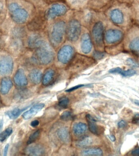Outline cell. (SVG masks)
Wrapping results in <instances>:
<instances>
[{"label": "cell", "instance_id": "obj_1", "mask_svg": "<svg viewBox=\"0 0 139 156\" xmlns=\"http://www.w3.org/2000/svg\"><path fill=\"white\" fill-rule=\"evenodd\" d=\"M35 48V56L34 58L35 62L47 65L53 60L54 56L53 50L46 41L42 40H40Z\"/></svg>", "mask_w": 139, "mask_h": 156}, {"label": "cell", "instance_id": "obj_2", "mask_svg": "<svg viewBox=\"0 0 139 156\" xmlns=\"http://www.w3.org/2000/svg\"><path fill=\"white\" fill-rule=\"evenodd\" d=\"M9 11L11 18L18 24L25 23L29 16L27 11L16 3L11 4L9 6Z\"/></svg>", "mask_w": 139, "mask_h": 156}, {"label": "cell", "instance_id": "obj_3", "mask_svg": "<svg viewBox=\"0 0 139 156\" xmlns=\"http://www.w3.org/2000/svg\"><path fill=\"white\" fill-rule=\"evenodd\" d=\"M66 30V27L64 22H57L54 25L50 35V39L52 44L57 46L62 43Z\"/></svg>", "mask_w": 139, "mask_h": 156}, {"label": "cell", "instance_id": "obj_4", "mask_svg": "<svg viewBox=\"0 0 139 156\" xmlns=\"http://www.w3.org/2000/svg\"><path fill=\"white\" fill-rule=\"evenodd\" d=\"M66 29L68 40L71 41H77L81 32V25L80 23L76 20H73L69 22Z\"/></svg>", "mask_w": 139, "mask_h": 156}, {"label": "cell", "instance_id": "obj_5", "mask_svg": "<svg viewBox=\"0 0 139 156\" xmlns=\"http://www.w3.org/2000/svg\"><path fill=\"white\" fill-rule=\"evenodd\" d=\"M13 60L10 56H4L0 58V75H9L13 71Z\"/></svg>", "mask_w": 139, "mask_h": 156}, {"label": "cell", "instance_id": "obj_6", "mask_svg": "<svg viewBox=\"0 0 139 156\" xmlns=\"http://www.w3.org/2000/svg\"><path fill=\"white\" fill-rule=\"evenodd\" d=\"M74 50L70 45H65L59 51L57 58L61 63L66 64L68 63L73 58Z\"/></svg>", "mask_w": 139, "mask_h": 156}, {"label": "cell", "instance_id": "obj_7", "mask_svg": "<svg viewBox=\"0 0 139 156\" xmlns=\"http://www.w3.org/2000/svg\"><path fill=\"white\" fill-rule=\"evenodd\" d=\"M66 6L60 4H55L51 6L46 13V18L52 19L57 17L63 16L67 12Z\"/></svg>", "mask_w": 139, "mask_h": 156}, {"label": "cell", "instance_id": "obj_8", "mask_svg": "<svg viewBox=\"0 0 139 156\" xmlns=\"http://www.w3.org/2000/svg\"><path fill=\"white\" fill-rule=\"evenodd\" d=\"M92 35L95 43L101 46L103 42L104 26L101 22L96 23L92 29Z\"/></svg>", "mask_w": 139, "mask_h": 156}, {"label": "cell", "instance_id": "obj_9", "mask_svg": "<svg viewBox=\"0 0 139 156\" xmlns=\"http://www.w3.org/2000/svg\"><path fill=\"white\" fill-rule=\"evenodd\" d=\"M123 33L117 29H110L105 34L106 41L107 43H114L119 41L123 37Z\"/></svg>", "mask_w": 139, "mask_h": 156}, {"label": "cell", "instance_id": "obj_10", "mask_svg": "<svg viewBox=\"0 0 139 156\" xmlns=\"http://www.w3.org/2000/svg\"><path fill=\"white\" fill-rule=\"evenodd\" d=\"M92 45L91 38L87 34H85L81 37L80 48L82 52L85 54L90 53L92 49Z\"/></svg>", "mask_w": 139, "mask_h": 156}, {"label": "cell", "instance_id": "obj_11", "mask_svg": "<svg viewBox=\"0 0 139 156\" xmlns=\"http://www.w3.org/2000/svg\"><path fill=\"white\" fill-rule=\"evenodd\" d=\"M24 152L25 154L29 156H43L45 153V150L41 145H33L27 147Z\"/></svg>", "mask_w": 139, "mask_h": 156}, {"label": "cell", "instance_id": "obj_12", "mask_svg": "<svg viewBox=\"0 0 139 156\" xmlns=\"http://www.w3.org/2000/svg\"><path fill=\"white\" fill-rule=\"evenodd\" d=\"M13 80L15 83L19 87H24L28 84V80L24 70L20 69L16 73Z\"/></svg>", "mask_w": 139, "mask_h": 156}, {"label": "cell", "instance_id": "obj_13", "mask_svg": "<svg viewBox=\"0 0 139 156\" xmlns=\"http://www.w3.org/2000/svg\"><path fill=\"white\" fill-rule=\"evenodd\" d=\"M45 106V105L43 103L35 105L32 107L29 110L27 111L25 113H23L22 117L26 120L30 119L44 108Z\"/></svg>", "mask_w": 139, "mask_h": 156}, {"label": "cell", "instance_id": "obj_14", "mask_svg": "<svg viewBox=\"0 0 139 156\" xmlns=\"http://www.w3.org/2000/svg\"><path fill=\"white\" fill-rule=\"evenodd\" d=\"M86 118L90 131L95 135H99L101 134V130H100L99 126L95 123L96 120L90 114L87 115Z\"/></svg>", "mask_w": 139, "mask_h": 156}, {"label": "cell", "instance_id": "obj_15", "mask_svg": "<svg viewBox=\"0 0 139 156\" xmlns=\"http://www.w3.org/2000/svg\"><path fill=\"white\" fill-rule=\"evenodd\" d=\"M13 87V83L9 77H4L0 84V91L3 95L7 94Z\"/></svg>", "mask_w": 139, "mask_h": 156}, {"label": "cell", "instance_id": "obj_16", "mask_svg": "<svg viewBox=\"0 0 139 156\" xmlns=\"http://www.w3.org/2000/svg\"><path fill=\"white\" fill-rule=\"evenodd\" d=\"M42 73L38 69H33L29 73V80L33 84L37 85L40 83L42 79Z\"/></svg>", "mask_w": 139, "mask_h": 156}, {"label": "cell", "instance_id": "obj_17", "mask_svg": "<svg viewBox=\"0 0 139 156\" xmlns=\"http://www.w3.org/2000/svg\"><path fill=\"white\" fill-rule=\"evenodd\" d=\"M57 135L59 138L64 143H68L70 140V135L68 128L63 127L60 128L57 131Z\"/></svg>", "mask_w": 139, "mask_h": 156}, {"label": "cell", "instance_id": "obj_18", "mask_svg": "<svg viewBox=\"0 0 139 156\" xmlns=\"http://www.w3.org/2000/svg\"><path fill=\"white\" fill-rule=\"evenodd\" d=\"M110 18L113 23L117 24H121L123 21V14L119 9H113L111 11Z\"/></svg>", "mask_w": 139, "mask_h": 156}, {"label": "cell", "instance_id": "obj_19", "mask_svg": "<svg viewBox=\"0 0 139 156\" xmlns=\"http://www.w3.org/2000/svg\"><path fill=\"white\" fill-rule=\"evenodd\" d=\"M87 130V126L85 123H76L73 126V131L76 136H79L85 133Z\"/></svg>", "mask_w": 139, "mask_h": 156}, {"label": "cell", "instance_id": "obj_20", "mask_svg": "<svg viewBox=\"0 0 139 156\" xmlns=\"http://www.w3.org/2000/svg\"><path fill=\"white\" fill-rule=\"evenodd\" d=\"M83 156H101L102 155V151L101 149L92 148L84 150L81 152Z\"/></svg>", "mask_w": 139, "mask_h": 156}, {"label": "cell", "instance_id": "obj_21", "mask_svg": "<svg viewBox=\"0 0 139 156\" xmlns=\"http://www.w3.org/2000/svg\"><path fill=\"white\" fill-rule=\"evenodd\" d=\"M29 107H25V108H21V109L18 108H14L12 110L6 112L5 114L8 116L10 119H16L18 118L22 112L26 110Z\"/></svg>", "mask_w": 139, "mask_h": 156}, {"label": "cell", "instance_id": "obj_22", "mask_svg": "<svg viewBox=\"0 0 139 156\" xmlns=\"http://www.w3.org/2000/svg\"><path fill=\"white\" fill-rule=\"evenodd\" d=\"M93 140L90 136H85L81 140L77 141L76 146L79 147H87L92 144Z\"/></svg>", "mask_w": 139, "mask_h": 156}, {"label": "cell", "instance_id": "obj_23", "mask_svg": "<svg viewBox=\"0 0 139 156\" xmlns=\"http://www.w3.org/2000/svg\"><path fill=\"white\" fill-rule=\"evenodd\" d=\"M55 72L52 69H50L46 72L42 78L43 85L47 86L49 85L53 80Z\"/></svg>", "mask_w": 139, "mask_h": 156}, {"label": "cell", "instance_id": "obj_24", "mask_svg": "<svg viewBox=\"0 0 139 156\" xmlns=\"http://www.w3.org/2000/svg\"><path fill=\"white\" fill-rule=\"evenodd\" d=\"M129 48L134 54L139 56V37L135 38L130 42Z\"/></svg>", "mask_w": 139, "mask_h": 156}, {"label": "cell", "instance_id": "obj_25", "mask_svg": "<svg viewBox=\"0 0 139 156\" xmlns=\"http://www.w3.org/2000/svg\"><path fill=\"white\" fill-rule=\"evenodd\" d=\"M41 40V38L38 35H33L30 36L28 40V45L31 48H35L37 45Z\"/></svg>", "mask_w": 139, "mask_h": 156}, {"label": "cell", "instance_id": "obj_26", "mask_svg": "<svg viewBox=\"0 0 139 156\" xmlns=\"http://www.w3.org/2000/svg\"><path fill=\"white\" fill-rule=\"evenodd\" d=\"M13 132L12 128H8L0 134V142H3L7 140Z\"/></svg>", "mask_w": 139, "mask_h": 156}, {"label": "cell", "instance_id": "obj_27", "mask_svg": "<svg viewBox=\"0 0 139 156\" xmlns=\"http://www.w3.org/2000/svg\"><path fill=\"white\" fill-rule=\"evenodd\" d=\"M40 130H38L34 132L33 133H32L29 136V140H28L27 144L28 145H30V144L33 143L38 139L40 136Z\"/></svg>", "mask_w": 139, "mask_h": 156}, {"label": "cell", "instance_id": "obj_28", "mask_svg": "<svg viewBox=\"0 0 139 156\" xmlns=\"http://www.w3.org/2000/svg\"><path fill=\"white\" fill-rule=\"evenodd\" d=\"M73 113L70 111H65L63 112L60 116L61 119L65 121H68L72 120L73 119Z\"/></svg>", "mask_w": 139, "mask_h": 156}, {"label": "cell", "instance_id": "obj_29", "mask_svg": "<svg viewBox=\"0 0 139 156\" xmlns=\"http://www.w3.org/2000/svg\"><path fill=\"white\" fill-rule=\"evenodd\" d=\"M27 91L24 90H17L16 92L15 98L17 99H22L25 98L27 96Z\"/></svg>", "mask_w": 139, "mask_h": 156}, {"label": "cell", "instance_id": "obj_30", "mask_svg": "<svg viewBox=\"0 0 139 156\" xmlns=\"http://www.w3.org/2000/svg\"><path fill=\"white\" fill-rule=\"evenodd\" d=\"M87 0H68V2L74 7H80L84 5Z\"/></svg>", "mask_w": 139, "mask_h": 156}, {"label": "cell", "instance_id": "obj_31", "mask_svg": "<svg viewBox=\"0 0 139 156\" xmlns=\"http://www.w3.org/2000/svg\"><path fill=\"white\" fill-rule=\"evenodd\" d=\"M69 100L66 97H62L60 99L58 102V105L60 108H64L68 107Z\"/></svg>", "mask_w": 139, "mask_h": 156}, {"label": "cell", "instance_id": "obj_32", "mask_svg": "<svg viewBox=\"0 0 139 156\" xmlns=\"http://www.w3.org/2000/svg\"><path fill=\"white\" fill-rule=\"evenodd\" d=\"M120 74L124 77L131 76L136 74V71L133 69H129L127 70L122 71Z\"/></svg>", "mask_w": 139, "mask_h": 156}, {"label": "cell", "instance_id": "obj_33", "mask_svg": "<svg viewBox=\"0 0 139 156\" xmlns=\"http://www.w3.org/2000/svg\"><path fill=\"white\" fill-rule=\"evenodd\" d=\"M13 36L16 37H23L24 32L23 29L20 28H16L13 29L12 33Z\"/></svg>", "mask_w": 139, "mask_h": 156}, {"label": "cell", "instance_id": "obj_34", "mask_svg": "<svg viewBox=\"0 0 139 156\" xmlns=\"http://www.w3.org/2000/svg\"><path fill=\"white\" fill-rule=\"evenodd\" d=\"M105 56V53L99 51H95L93 53L94 58L96 59L99 60L102 59Z\"/></svg>", "mask_w": 139, "mask_h": 156}, {"label": "cell", "instance_id": "obj_35", "mask_svg": "<svg viewBox=\"0 0 139 156\" xmlns=\"http://www.w3.org/2000/svg\"><path fill=\"white\" fill-rule=\"evenodd\" d=\"M127 63L128 65L132 67H137L139 66V64L137 62L134 61V60L131 59V58H128L127 60Z\"/></svg>", "mask_w": 139, "mask_h": 156}, {"label": "cell", "instance_id": "obj_36", "mask_svg": "<svg viewBox=\"0 0 139 156\" xmlns=\"http://www.w3.org/2000/svg\"><path fill=\"white\" fill-rule=\"evenodd\" d=\"M122 71L121 68H118H118H112V69H110V70L109 71V73H112V74H115V73H119V74H120Z\"/></svg>", "mask_w": 139, "mask_h": 156}, {"label": "cell", "instance_id": "obj_37", "mask_svg": "<svg viewBox=\"0 0 139 156\" xmlns=\"http://www.w3.org/2000/svg\"><path fill=\"white\" fill-rule=\"evenodd\" d=\"M85 86V85H81H81H77V86L73 87L71 88L70 89H68V90H66V92H71V91H74V90H77V89L80 88L82 87H84Z\"/></svg>", "mask_w": 139, "mask_h": 156}, {"label": "cell", "instance_id": "obj_38", "mask_svg": "<svg viewBox=\"0 0 139 156\" xmlns=\"http://www.w3.org/2000/svg\"><path fill=\"white\" fill-rule=\"evenodd\" d=\"M126 122L124 120H122L118 123V125L119 128H122L126 126Z\"/></svg>", "mask_w": 139, "mask_h": 156}, {"label": "cell", "instance_id": "obj_39", "mask_svg": "<svg viewBox=\"0 0 139 156\" xmlns=\"http://www.w3.org/2000/svg\"><path fill=\"white\" fill-rule=\"evenodd\" d=\"M39 121L37 120H35L33 121L30 123V126L33 127H35L37 126L39 124Z\"/></svg>", "mask_w": 139, "mask_h": 156}, {"label": "cell", "instance_id": "obj_40", "mask_svg": "<svg viewBox=\"0 0 139 156\" xmlns=\"http://www.w3.org/2000/svg\"><path fill=\"white\" fill-rule=\"evenodd\" d=\"M139 119V114H137L135 115V116L134 117L133 119V122L134 123H136L138 121Z\"/></svg>", "mask_w": 139, "mask_h": 156}, {"label": "cell", "instance_id": "obj_41", "mask_svg": "<svg viewBox=\"0 0 139 156\" xmlns=\"http://www.w3.org/2000/svg\"><path fill=\"white\" fill-rule=\"evenodd\" d=\"M132 154L135 156H139V149H135L132 151L131 152Z\"/></svg>", "mask_w": 139, "mask_h": 156}, {"label": "cell", "instance_id": "obj_42", "mask_svg": "<svg viewBox=\"0 0 139 156\" xmlns=\"http://www.w3.org/2000/svg\"><path fill=\"white\" fill-rule=\"evenodd\" d=\"M9 144L6 145L5 146L4 148V156H6L7 155V152H8V150L9 148Z\"/></svg>", "mask_w": 139, "mask_h": 156}, {"label": "cell", "instance_id": "obj_43", "mask_svg": "<svg viewBox=\"0 0 139 156\" xmlns=\"http://www.w3.org/2000/svg\"><path fill=\"white\" fill-rule=\"evenodd\" d=\"M109 139H110L111 141H116V137L115 136L113 135H109Z\"/></svg>", "mask_w": 139, "mask_h": 156}, {"label": "cell", "instance_id": "obj_44", "mask_svg": "<svg viewBox=\"0 0 139 156\" xmlns=\"http://www.w3.org/2000/svg\"><path fill=\"white\" fill-rule=\"evenodd\" d=\"M3 120L2 119H1V120H0V131L2 129V126H3Z\"/></svg>", "mask_w": 139, "mask_h": 156}, {"label": "cell", "instance_id": "obj_45", "mask_svg": "<svg viewBox=\"0 0 139 156\" xmlns=\"http://www.w3.org/2000/svg\"><path fill=\"white\" fill-rule=\"evenodd\" d=\"M134 103H135V105H137L139 106V100H134Z\"/></svg>", "mask_w": 139, "mask_h": 156}, {"label": "cell", "instance_id": "obj_46", "mask_svg": "<svg viewBox=\"0 0 139 156\" xmlns=\"http://www.w3.org/2000/svg\"><path fill=\"white\" fill-rule=\"evenodd\" d=\"M2 105V100H1V98L0 97V106Z\"/></svg>", "mask_w": 139, "mask_h": 156}]
</instances>
